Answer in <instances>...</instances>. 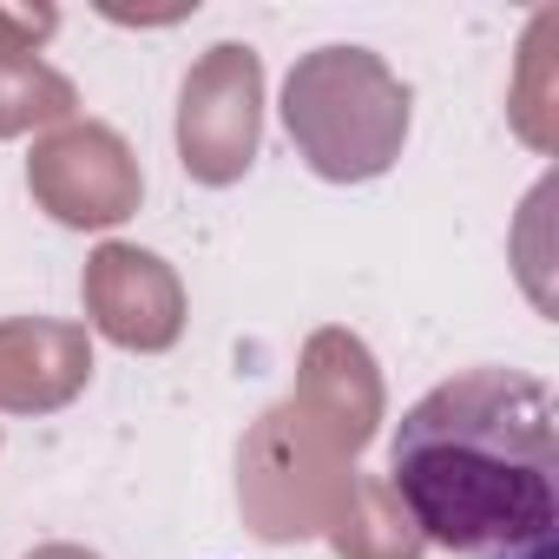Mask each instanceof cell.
<instances>
[{"label":"cell","mask_w":559,"mask_h":559,"mask_svg":"<svg viewBox=\"0 0 559 559\" xmlns=\"http://www.w3.org/2000/svg\"><path fill=\"white\" fill-rule=\"evenodd\" d=\"M389 474L428 546L546 559L559 526V395L526 369L435 382L389 441Z\"/></svg>","instance_id":"6da1fadb"}]
</instances>
